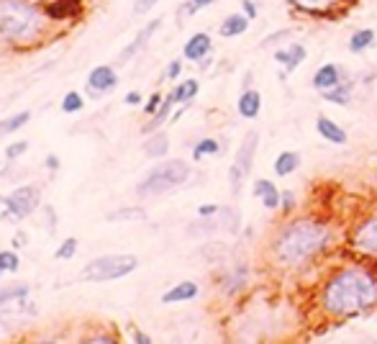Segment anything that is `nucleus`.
Segmentation results:
<instances>
[{
    "label": "nucleus",
    "mask_w": 377,
    "mask_h": 344,
    "mask_svg": "<svg viewBox=\"0 0 377 344\" xmlns=\"http://www.w3.org/2000/svg\"><path fill=\"white\" fill-rule=\"evenodd\" d=\"M160 26H162V19L149 21V23H146V26H144L142 31L136 34L134 41H131V44H128V46L124 49V52H121V57H118V59H121V62H126V59H131V57H134L136 52H142L144 46L149 44V39H152L154 34H157V28H160Z\"/></svg>",
    "instance_id": "obj_10"
},
{
    "label": "nucleus",
    "mask_w": 377,
    "mask_h": 344,
    "mask_svg": "<svg viewBox=\"0 0 377 344\" xmlns=\"http://www.w3.org/2000/svg\"><path fill=\"white\" fill-rule=\"evenodd\" d=\"M296 8L305 10V13H329L339 6L341 0H290Z\"/></svg>",
    "instance_id": "obj_18"
},
{
    "label": "nucleus",
    "mask_w": 377,
    "mask_h": 344,
    "mask_svg": "<svg viewBox=\"0 0 377 344\" xmlns=\"http://www.w3.org/2000/svg\"><path fill=\"white\" fill-rule=\"evenodd\" d=\"M372 41H375V31H372V28H362V31H354V34H351L349 49L351 52H365Z\"/></svg>",
    "instance_id": "obj_24"
},
{
    "label": "nucleus",
    "mask_w": 377,
    "mask_h": 344,
    "mask_svg": "<svg viewBox=\"0 0 377 344\" xmlns=\"http://www.w3.org/2000/svg\"><path fill=\"white\" fill-rule=\"evenodd\" d=\"M134 342L136 344H152V336H146V334H142V332H136V334H134Z\"/></svg>",
    "instance_id": "obj_41"
},
{
    "label": "nucleus",
    "mask_w": 377,
    "mask_h": 344,
    "mask_svg": "<svg viewBox=\"0 0 377 344\" xmlns=\"http://www.w3.org/2000/svg\"><path fill=\"white\" fill-rule=\"evenodd\" d=\"M62 111L64 113H77L82 111V95L77 90H70L67 95L62 98Z\"/></svg>",
    "instance_id": "obj_29"
},
{
    "label": "nucleus",
    "mask_w": 377,
    "mask_h": 344,
    "mask_svg": "<svg viewBox=\"0 0 377 344\" xmlns=\"http://www.w3.org/2000/svg\"><path fill=\"white\" fill-rule=\"evenodd\" d=\"M46 164H49V167H52V170H57V167H59V160H57V157H46Z\"/></svg>",
    "instance_id": "obj_42"
},
{
    "label": "nucleus",
    "mask_w": 377,
    "mask_h": 344,
    "mask_svg": "<svg viewBox=\"0 0 377 344\" xmlns=\"http://www.w3.org/2000/svg\"><path fill=\"white\" fill-rule=\"evenodd\" d=\"M242 8H244V16H246V19H254V16H257V6H254L251 0H244Z\"/></svg>",
    "instance_id": "obj_38"
},
{
    "label": "nucleus",
    "mask_w": 377,
    "mask_h": 344,
    "mask_svg": "<svg viewBox=\"0 0 377 344\" xmlns=\"http://www.w3.org/2000/svg\"><path fill=\"white\" fill-rule=\"evenodd\" d=\"M262 203H264V209L267 211H275L280 206V193H278V188H269L264 195H262Z\"/></svg>",
    "instance_id": "obj_33"
},
{
    "label": "nucleus",
    "mask_w": 377,
    "mask_h": 344,
    "mask_svg": "<svg viewBox=\"0 0 377 344\" xmlns=\"http://www.w3.org/2000/svg\"><path fill=\"white\" fill-rule=\"evenodd\" d=\"M146 213L142 209H121L118 213H108V221H144Z\"/></svg>",
    "instance_id": "obj_28"
},
{
    "label": "nucleus",
    "mask_w": 377,
    "mask_h": 344,
    "mask_svg": "<svg viewBox=\"0 0 377 344\" xmlns=\"http://www.w3.org/2000/svg\"><path fill=\"white\" fill-rule=\"evenodd\" d=\"M331 239V231L316 221H296L280 234V239L275 242V252L282 262L287 265H298L318 254L326 247V242Z\"/></svg>",
    "instance_id": "obj_2"
},
{
    "label": "nucleus",
    "mask_w": 377,
    "mask_h": 344,
    "mask_svg": "<svg viewBox=\"0 0 377 344\" xmlns=\"http://www.w3.org/2000/svg\"><path fill=\"white\" fill-rule=\"evenodd\" d=\"M336 82H339V70H336V64H323V67H318V73L313 75V88H318V90L336 88Z\"/></svg>",
    "instance_id": "obj_16"
},
{
    "label": "nucleus",
    "mask_w": 377,
    "mask_h": 344,
    "mask_svg": "<svg viewBox=\"0 0 377 344\" xmlns=\"http://www.w3.org/2000/svg\"><path fill=\"white\" fill-rule=\"evenodd\" d=\"M354 247H357L362 254L377 257V216L369 218L367 224L359 227V231L354 234Z\"/></svg>",
    "instance_id": "obj_9"
},
{
    "label": "nucleus",
    "mask_w": 377,
    "mask_h": 344,
    "mask_svg": "<svg viewBox=\"0 0 377 344\" xmlns=\"http://www.w3.org/2000/svg\"><path fill=\"white\" fill-rule=\"evenodd\" d=\"M18 265H21V260H18L16 252H0V267L6 272H16Z\"/></svg>",
    "instance_id": "obj_32"
},
{
    "label": "nucleus",
    "mask_w": 377,
    "mask_h": 344,
    "mask_svg": "<svg viewBox=\"0 0 377 344\" xmlns=\"http://www.w3.org/2000/svg\"><path fill=\"white\" fill-rule=\"evenodd\" d=\"M160 103H162V95H160V93H154L152 98L146 100V108H144V113H149V116H154V113L160 111Z\"/></svg>",
    "instance_id": "obj_36"
},
{
    "label": "nucleus",
    "mask_w": 377,
    "mask_h": 344,
    "mask_svg": "<svg viewBox=\"0 0 377 344\" xmlns=\"http://www.w3.org/2000/svg\"><path fill=\"white\" fill-rule=\"evenodd\" d=\"M139 267V260L136 254L128 252H118V254H103V257H95L90 260L85 267H82V280L88 283H108V280H118V278H126Z\"/></svg>",
    "instance_id": "obj_5"
},
{
    "label": "nucleus",
    "mask_w": 377,
    "mask_h": 344,
    "mask_svg": "<svg viewBox=\"0 0 377 344\" xmlns=\"http://www.w3.org/2000/svg\"><path fill=\"white\" fill-rule=\"evenodd\" d=\"M282 206H285V209H290V206H293V195H290V193H285V198H282Z\"/></svg>",
    "instance_id": "obj_43"
},
{
    "label": "nucleus",
    "mask_w": 377,
    "mask_h": 344,
    "mask_svg": "<svg viewBox=\"0 0 377 344\" xmlns=\"http://www.w3.org/2000/svg\"><path fill=\"white\" fill-rule=\"evenodd\" d=\"M221 152V144L215 142V139H203V142H197L195 152H193V160H203L208 154H218Z\"/></svg>",
    "instance_id": "obj_27"
},
{
    "label": "nucleus",
    "mask_w": 377,
    "mask_h": 344,
    "mask_svg": "<svg viewBox=\"0 0 377 344\" xmlns=\"http://www.w3.org/2000/svg\"><path fill=\"white\" fill-rule=\"evenodd\" d=\"M190 178V167L182 160H170V162L157 164L142 182H139V198H152V195H160V193H167L172 188H177Z\"/></svg>",
    "instance_id": "obj_4"
},
{
    "label": "nucleus",
    "mask_w": 377,
    "mask_h": 344,
    "mask_svg": "<svg viewBox=\"0 0 377 344\" xmlns=\"http://www.w3.org/2000/svg\"><path fill=\"white\" fill-rule=\"evenodd\" d=\"M126 103H128V106H139V103H142V95H139V93H128V95H126Z\"/></svg>",
    "instance_id": "obj_40"
},
{
    "label": "nucleus",
    "mask_w": 377,
    "mask_h": 344,
    "mask_svg": "<svg viewBox=\"0 0 377 344\" xmlns=\"http://www.w3.org/2000/svg\"><path fill=\"white\" fill-rule=\"evenodd\" d=\"M41 19L23 0H0V37L8 41H31L39 34Z\"/></svg>",
    "instance_id": "obj_3"
},
{
    "label": "nucleus",
    "mask_w": 377,
    "mask_h": 344,
    "mask_svg": "<svg viewBox=\"0 0 377 344\" xmlns=\"http://www.w3.org/2000/svg\"><path fill=\"white\" fill-rule=\"evenodd\" d=\"M211 52V37L208 34H195V37L188 39V44H185V59L190 62H200V59H206V55Z\"/></svg>",
    "instance_id": "obj_11"
},
{
    "label": "nucleus",
    "mask_w": 377,
    "mask_h": 344,
    "mask_svg": "<svg viewBox=\"0 0 377 344\" xmlns=\"http://www.w3.org/2000/svg\"><path fill=\"white\" fill-rule=\"evenodd\" d=\"M257 142H260V134H257V131H249V134L244 136V142H242V146H239L236 157H233L231 172H229V180H231L233 193H239L242 182L246 180V175H249L251 164H254V154H257Z\"/></svg>",
    "instance_id": "obj_7"
},
{
    "label": "nucleus",
    "mask_w": 377,
    "mask_h": 344,
    "mask_svg": "<svg viewBox=\"0 0 377 344\" xmlns=\"http://www.w3.org/2000/svg\"><path fill=\"white\" fill-rule=\"evenodd\" d=\"M28 296V285L26 283H16V285H8V288L0 290V306L8 303V300H23Z\"/></svg>",
    "instance_id": "obj_26"
},
{
    "label": "nucleus",
    "mask_w": 377,
    "mask_h": 344,
    "mask_svg": "<svg viewBox=\"0 0 377 344\" xmlns=\"http://www.w3.org/2000/svg\"><path fill=\"white\" fill-rule=\"evenodd\" d=\"M21 245H26V236L23 234H18V239H13V247H21Z\"/></svg>",
    "instance_id": "obj_44"
},
{
    "label": "nucleus",
    "mask_w": 377,
    "mask_h": 344,
    "mask_svg": "<svg viewBox=\"0 0 377 344\" xmlns=\"http://www.w3.org/2000/svg\"><path fill=\"white\" fill-rule=\"evenodd\" d=\"M218 211H221L218 206H213V203L208 206V203H206V206H200V209H197V216H200V218H211V216H215Z\"/></svg>",
    "instance_id": "obj_37"
},
{
    "label": "nucleus",
    "mask_w": 377,
    "mask_h": 344,
    "mask_svg": "<svg viewBox=\"0 0 377 344\" xmlns=\"http://www.w3.org/2000/svg\"><path fill=\"white\" fill-rule=\"evenodd\" d=\"M318 134L323 136V139H329V142H334V144H347V134H344V128L339 126V124H334L331 118L326 116H318Z\"/></svg>",
    "instance_id": "obj_14"
},
{
    "label": "nucleus",
    "mask_w": 377,
    "mask_h": 344,
    "mask_svg": "<svg viewBox=\"0 0 377 344\" xmlns=\"http://www.w3.org/2000/svg\"><path fill=\"white\" fill-rule=\"evenodd\" d=\"M351 93V85H341V88H334V90H323V98L334 100V103H347Z\"/></svg>",
    "instance_id": "obj_30"
},
{
    "label": "nucleus",
    "mask_w": 377,
    "mask_h": 344,
    "mask_svg": "<svg viewBox=\"0 0 377 344\" xmlns=\"http://www.w3.org/2000/svg\"><path fill=\"white\" fill-rule=\"evenodd\" d=\"M197 296V285L193 280H185L170 288L164 296H162V303H180V300H193Z\"/></svg>",
    "instance_id": "obj_12"
},
{
    "label": "nucleus",
    "mask_w": 377,
    "mask_h": 344,
    "mask_svg": "<svg viewBox=\"0 0 377 344\" xmlns=\"http://www.w3.org/2000/svg\"><path fill=\"white\" fill-rule=\"evenodd\" d=\"M246 26H249V19H246V16L231 13V16L221 23V37H239V34L246 31Z\"/></svg>",
    "instance_id": "obj_19"
},
{
    "label": "nucleus",
    "mask_w": 377,
    "mask_h": 344,
    "mask_svg": "<svg viewBox=\"0 0 377 344\" xmlns=\"http://www.w3.org/2000/svg\"><path fill=\"white\" fill-rule=\"evenodd\" d=\"M167 149H170V139H167V134H154L146 139V144H144V154L146 157H164L167 154Z\"/></svg>",
    "instance_id": "obj_20"
},
{
    "label": "nucleus",
    "mask_w": 377,
    "mask_h": 344,
    "mask_svg": "<svg viewBox=\"0 0 377 344\" xmlns=\"http://www.w3.org/2000/svg\"><path fill=\"white\" fill-rule=\"evenodd\" d=\"M41 203V193L34 185H23V188H16L8 198H3V206H6V221H23L39 209Z\"/></svg>",
    "instance_id": "obj_6"
},
{
    "label": "nucleus",
    "mask_w": 377,
    "mask_h": 344,
    "mask_svg": "<svg viewBox=\"0 0 377 344\" xmlns=\"http://www.w3.org/2000/svg\"><path fill=\"white\" fill-rule=\"evenodd\" d=\"M118 85V75L113 67L108 64H100L93 73L88 75V90L90 95H103V93H110Z\"/></svg>",
    "instance_id": "obj_8"
},
{
    "label": "nucleus",
    "mask_w": 377,
    "mask_h": 344,
    "mask_svg": "<svg viewBox=\"0 0 377 344\" xmlns=\"http://www.w3.org/2000/svg\"><path fill=\"white\" fill-rule=\"evenodd\" d=\"M75 252H77V239L70 236V239H64L62 247L57 249V260H70V257H75Z\"/></svg>",
    "instance_id": "obj_31"
},
{
    "label": "nucleus",
    "mask_w": 377,
    "mask_h": 344,
    "mask_svg": "<svg viewBox=\"0 0 377 344\" xmlns=\"http://www.w3.org/2000/svg\"><path fill=\"white\" fill-rule=\"evenodd\" d=\"M190 3H195L197 8H203V6H211V3H213V0H190Z\"/></svg>",
    "instance_id": "obj_45"
},
{
    "label": "nucleus",
    "mask_w": 377,
    "mask_h": 344,
    "mask_svg": "<svg viewBox=\"0 0 377 344\" xmlns=\"http://www.w3.org/2000/svg\"><path fill=\"white\" fill-rule=\"evenodd\" d=\"M197 95V80H185L180 82L177 88L172 90V98H175V103H190V100Z\"/></svg>",
    "instance_id": "obj_23"
},
{
    "label": "nucleus",
    "mask_w": 377,
    "mask_h": 344,
    "mask_svg": "<svg viewBox=\"0 0 377 344\" xmlns=\"http://www.w3.org/2000/svg\"><path fill=\"white\" fill-rule=\"evenodd\" d=\"M3 272H6V270H3V267H0V275H3Z\"/></svg>",
    "instance_id": "obj_46"
},
{
    "label": "nucleus",
    "mask_w": 377,
    "mask_h": 344,
    "mask_svg": "<svg viewBox=\"0 0 377 344\" xmlns=\"http://www.w3.org/2000/svg\"><path fill=\"white\" fill-rule=\"evenodd\" d=\"M28 144L26 142H16V144H10L8 149H6V157H10V160H16V157H21V154L26 152Z\"/></svg>",
    "instance_id": "obj_34"
},
{
    "label": "nucleus",
    "mask_w": 377,
    "mask_h": 344,
    "mask_svg": "<svg viewBox=\"0 0 377 344\" xmlns=\"http://www.w3.org/2000/svg\"><path fill=\"white\" fill-rule=\"evenodd\" d=\"M236 108L242 113L244 118H257L260 116V108H262V98L257 90H244L239 103H236Z\"/></svg>",
    "instance_id": "obj_13"
},
{
    "label": "nucleus",
    "mask_w": 377,
    "mask_h": 344,
    "mask_svg": "<svg viewBox=\"0 0 377 344\" xmlns=\"http://www.w3.org/2000/svg\"><path fill=\"white\" fill-rule=\"evenodd\" d=\"M323 306L334 316H359L377 306V280L359 267L339 272L323 290Z\"/></svg>",
    "instance_id": "obj_1"
},
{
    "label": "nucleus",
    "mask_w": 377,
    "mask_h": 344,
    "mask_svg": "<svg viewBox=\"0 0 377 344\" xmlns=\"http://www.w3.org/2000/svg\"><path fill=\"white\" fill-rule=\"evenodd\" d=\"M172 106H175V98H172V93H170V95H167V98L162 100V108L157 111V113H154V118H152V121H149V124H146V126L142 128L144 134H152V131H157V128H160L162 124H164V121H167V116H170Z\"/></svg>",
    "instance_id": "obj_21"
},
{
    "label": "nucleus",
    "mask_w": 377,
    "mask_h": 344,
    "mask_svg": "<svg viewBox=\"0 0 377 344\" xmlns=\"http://www.w3.org/2000/svg\"><path fill=\"white\" fill-rule=\"evenodd\" d=\"M275 59H278L280 64H285L287 73H293L298 64L305 59V49L300 44H293L290 49H282V52H278V55H275Z\"/></svg>",
    "instance_id": "obj_17"
},
{
    "label": "nucleus",
    "mask_w": 377,
    "mask_h": 344,
    "mask_svg": "<svg viewBox=\"0 0 377 344\" xmlns=\"http://www.w3.org/2000/svg\"><path fill=\"white\" fill-rule=\"evenodd\" d=\"M28 118H31V113H28V111H21L16 116H8L6 121H0V136L13 134V131H18L21 126H26Z\"/></svg>",
    "instance_id": "obj_25"
},
{
    "label": "nucleus",
    "mask_w": 377,
    "mask_h": 344,
    "mask_svg": "<svg viewBox=\"0 0 377 344\" xmlns=\"http://www.w3.org/2000/svg\"><path fill=\"white\" fill-rule=\"evenodd\" d=\"M298 162H300V157H298L296 152H282L275 160V172H278L280 178H285V175H290V172L296 170Z\"/></svg>",
    "instance_id": "obj_22"
},
{
    "label": "nucleus",
    "mask_w": 377,
    "mask_h": 344,
    "mask_svg": "<svg viewBox=\"0 0 377 344\" xmlns=\"http://www.w3.org/2000/svg\"><path fill=\"white\" fill-rule=\"evenodd\" d=\"M160 0H136V6H134V13H139V16H144V13H149V10L157 6Z\"/></svg>",
    "instance_id": "obj_35"
},
{
    "label": "nucleus",
    "mask_w": 377,
    "mask_h": 344,
    "mask_svg": "<svg viewBox=\"0 0 377 344\" xmlns=\"http://www.w3.org/2000/svg\"><path fill=\"white\" fill-rule=\"evenodd\" d=\"M180 70H182V64H180V59L170 62V67H167V77H170V80H175V77L180 75Z\"/></svg>",
    "instance_id": "obj_39"
},
{
    "label": "nucleus",
    "mask_w": 377,
    "mask_h": 344,
    "mask_svg": "<svg viewBox=\"0 0 377 344\" xmlns=\"http://www.w3.org/2000/svg\"><path fill=\"white\" fill-rule=\"evenodd\" d=\"M46 13L52 19H72L80 13V0H54L52 6H46Z\"/></svg>",
    "instance_id": "obj_15"
}]
</instances>
